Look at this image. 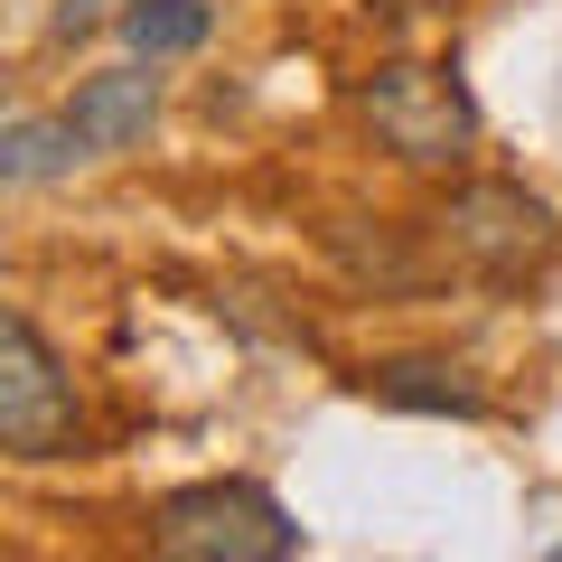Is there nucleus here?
Masks as SVG:
<instances>
[{
	"instance_id": "nucleus-11",
	"label": "nucleus",
	"mask_w": 562,
	"mask_h": 562,
	"mask_svg": "<svg viewBox=\"0 0 562 562\" xmlns=\"http://www.w3.org/2000/svg\"><path fill=\"white\" fill-rule=\"evenodd\" d=\"M553 562H562V543H553Z\"/></svg>"
},
{
	"instance_id": "nucleus-5",
	"label": "nucleus",
	"mask_w": 562,
	"mask_h": 562,
	"mask_svg": "<svg viewBox=\"0 0 562 562\" xmlns=\"http://www.w3.org/2000/svg\"><path fill=\"white\" fill-rule=\"evenodd\" d=\"M160 57H132V66H103V76L76 85V103H66V122H76V140L94 150V160H113V150H132V140H150V122H160V76H150Z\"/></svg>"
},
{
	"instance_id": "nucleus-10",
	"label": "nucleus",
	"mask_w": 562,
	"mask_h": 562,
	"mask_svg": "<svg viewBox=\"0 0 562 562\" xmlns=\"http://www.w3.org/2000/svg\"><path fill=\"white\" fill-rule=\"evenodd\" d=\"M94 29H103V10H94V0H66L57 20H47V38H57V47H76V38H94Z\"/></svg>"
},
{
	"instance_id": "nucleus-3",
	"label": "nucleus",
	"mask_w": 562,
	"mask_h": 562,
	"mask_svg": "<svg viewBox=\"0 0 562 562\" xmlns=\"http://www.w3.org/2000/svg\"><path fill=\"white\" fill-rule=\"evenodd\" d=\"M431 235H441V254L460 262V272H479V281L506 291V281H535L543 262H553L562 216L516 179H469V188H450V206L431 216Z\"/></svg>"
},
{
	"instance_id": "nucleus-2",
	"label": "nucleus",
	"mask_w": 562,
	"mask_h": 562,
	"mask_svg": "<svg viewBox=\"0 0 562 562\" xmlns=\"http://www.w3.org/2000/svg\"><path fill=\"white\" fill-rule=\"evenodd\" d=\"M357 113L375 132V150H394L403 169H460L469 140H479V103L450 66H422V57H384L375 76L357 85Z\"/></svg>"
},
{
	"instance_id": "nucleus-8",
	"label": "nucleus",
	"mask_w": 562,
	"mask_h": 562,
	"mask_svg": "<svg viewBox=\"0 0 562 562\" xmlns=\"http://www.w3.org/2000/svg\"><path fill=\"white\" fill-rule=\"evenodd\" d=\"M76 122L66 113H10V132H0V179L10 188H38V179H57V169H76Z\"/></svg>"
},
{
	"instance_id": "nucleus-7",
	"label": "nucleus",
	"mask_w": 562,
	"mask_h": 562,
	"mask_svg": "<svg viewBox=\"0 0 562 562\" xmlns=\"http://www.w3.org/2000/svg\"><path fill=\"white\" fill-rule=\"evenodd\" d=\"M113 29H122L132 57H188V47L216 38V10H206V0H122Z\"/></svg>"
},
{
	"instance_id": "nucleus-4",
	"label": "nucleus",
	"mask_w": 562,
	"mask_h": 562,
	"mask_svg": "<svg viewBox=\"0 0 562 562\" xmlns=\"http://www.w3.org/2000/svg\"><path fill=\"white\" fill-rule=\"evenodd\" d=\"M0 450L10 460H66V450H85L76 375H66V357L47 347V328L29 310L0 319Z\"/></svg>"
},
{
	"instance_id": "nucleus-6",
	"label": "nucleus",
	"mask_w": 562,
	"mask_h": 562,
	"mask_svg": "<svg viewBox=\"0 0 562 562\" xmlns=\"http://www.w3.org/2000/svg\"><path fill=\"white\" fill-rule=\"evenodd\" d=\"M357 384L384 413H441V422H479L487 413V384L469 375V366H450V357H384V366H366Z\"/></svg>"
},
{
	"instance_id": "nucleus-1",
	"label": "nucleus",
	"mask_w": 562,
	"mask_h": 562,
	"mask_svg": "<svg viewBox=\"0 0 562 562\" xmlns=\"http://www.w3.org/2000/svg\"><path fill=\"white\" fill-rule=\"evenodd\" d=\"M301 543H310L301 516H291L262 479L169 487L160 516H150V553H169V562H291Z\"/></svg>"
},
{
	"instance_id": "nucleus-9",
	"label": "nucleus",
	"mask_w": 562,
	"mask_h": 562,
	"mask_svg": "<svg viewBox=\"0 0 562 562\" xmlns=\"http://www.w3.org/2000/svg\"><path fill=\"white\" fill-rule=\"evenodd\" d=\"M338 262H347L357 281H375V291H431V262L413 254V235H375V244H366V235H338Z\"/></svg>"
}]
</instances>
